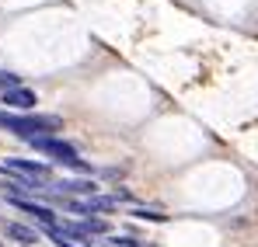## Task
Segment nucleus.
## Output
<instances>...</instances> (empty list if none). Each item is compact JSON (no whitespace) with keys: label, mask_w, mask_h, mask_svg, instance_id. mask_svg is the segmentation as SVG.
Segmentation results:
<instances>
[{"label":"nucleus","mask_w":258,"mask_h":247,"mask_svg":"<svg viewBox=\"0 0 258 247\" xmlns=\"http://www.w3.org/2000/svg\"><path fill=\"white\" fill-rule=\"evenodd\" d=\"M0 125H7L11 132H18L21 139H39V136H52L56 129H63L59 115H11V112H0Z\"/></svg>","instance_id":"nucleus-1"},{"label":"nucleus","mask_w":258,"mask_h":247,"mask_svg":"<svg viewBox=\"0 0 258 247\" xmlns=\"http://www.w3.org/2000/svg\"><path fill=\"white\" fill-rule=\"evenodd\" d=\"M32 146L45 153V157H52L56 164H67L74 167V171H87V164L77 157V150L70 146V143H59V139H52V136H39V139H32Z\"/></svg>","instance_id":"nucleus-2"},{"label":"nucleus","mask_w":258,"mask_h":247,"mask_svg":"<svg viewBox=\"0 0 258 247\" xmlns=\"http://www.w3.org/2000/svg\"><path fill=\"white\" fill-rule=\"evenodd\" d=\"M4 174H18V178H28V181H35L39 188H49V164H42V160H7V164L0 167Z\"/></svg>","instance_id":"nucleus-3"},{"label":"nucleus","mask_w":258,"mask_h":247,"mask_svg":"<svg viewBox=\"0 0 258 247\" xmlns=\"http://www.w3.org/2000/svg\"><path fill=\"white\" fill-rule=\"evenodd\" d=\"M0 101L7 105V108H21V112H28V108H35V91H28V87H11V91H4L0 94Z\"/></svg>","instance_id":"nucleus-4"},{"label":"nucleus","mask_w":258,"mask_h":247,"mask_svg":"<svg viewBox=\"0 0 258 247\" xmlns=\"http://www.w3.org/2000/svg\"><path fill=\"white\" fill-rule=\"evenodd\" d=\"M4 233H7L11 240H18V244H39V233L28 230V226H21V223H7Z\"/></svg>","instance_id":"nucleus-5"},{"label":"nucleus","mask_w":258,"mask_h":247,"mask_svg":"<svg viewBox=\"0 0 258 247\" xmlns=\"http://www.w3.org/2000/svg\"><path fill=\"white\" fill-rule=\"evenodd\" d=\"M81 226H84L87 237H94V233H105V230H108V223H105V219H91V216H87Z\"/></svg>","instance_id":"nucleus-6"},{"label":"nucleus","mask_w":258,"mask_h":247,"mask_svg":"<svg viewBox=\"0 0 258 247\" xmlns=\"http://www.w3.org/2000/svg\"><path fill=\"white\" fill-rule=\"evenodd\" d=\"M11 87H21L18 73H7V70H0V94H4V91H11Z\"/></svg>","instance_id":"nucleus-7"},{"label":"nucleus","mask_w":258,"mask_h":247,"mask_svg":"<svg viewBox=\"0 0 258 247\" xmlns=\"http://www.w3.org/2000/svg\"><path fill=\"white\" fill-rule=\"evenodd\" d=\"M133 216H136V219H154V223H164V219H168L164 212H154V209H133Z\"/></svg>","instance_id":"nucleus-8"},{"label":"nucleus","mask_w":258,"mask_h":247,"mask_svg":"<svg viewBox=\"0 0 258 247\" xmlns=\"http://www.w3.org/2000/svg\"><path fill=\"white\" fill-rule=\"evenodd\" d=\"M112 244H115V247H143L140 240H133V237H115Z\"/></svg>","instance_id":"nucleus-9"}]
</instances>
